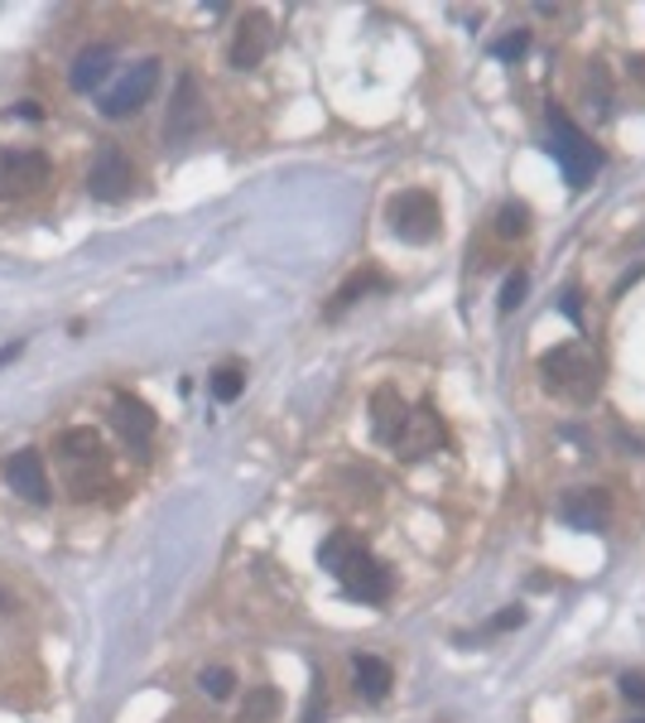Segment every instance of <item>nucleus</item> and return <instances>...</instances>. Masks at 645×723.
<instances>
[{
	"label": "nucleus",
	"instance_id": "obj_1",
	"mask_svg": "<svg viewBox=\"0 0 645 723\" xmlns=\"http://www.w3.org/2000/svg\"><path fill=\"white\" fill-rule=\"evenodd\" d=\"M319 564L327 574H337L342 594L357 598V603H386L390 588H395V578H390L386 564H380L362 541H352L347 531L327 535L323 550H319Z\"/></svg>",
	"mask_w": 645,
	"mask_h": 723
},
{
	"label": "nucleus",
	"instance_id": "obj_2",
	"mask_svg": "<svg viewBox=\"0 0 645 723\" xmlns=\"http://www.w3.org/2000/svg\"><path fill=\"white\" fill-rule=\"evenodd\" d=\"M549 155H555V164H559V174L569 189H588L592 174L602 169V150L559 107H549Z\"/></svg>",
	"mask_w": 645,
	"mask_h": 723
},
{
	"label": "nucleus",
	"instance_id": "obj_3",
	"mask_svg": "<svg viewBox=\"0 0 645 723\" xmlns=\"http://www.w3.org/2000/svg\"><path fill=\"white\" fill-rule=\"evenodd\" d=\"M539 372H545V386L549 391H559V396H569L578 405L592 401V396H598V386H602L598 358H592V348H583V343H569V348L545 352Z\"/></svg>",
	"mask_w": 645,
	"mask_h": 723
},
{
	"label": "nucleus",
	"instance_id": "obj_4",
	"mask_svg": "<svg viewBox=\"0 0 645 723\" xmlns=\"http://www.w3.org/2000/svg\"><path fill=\"white\" fill-rule=\"evenodd\" d=\"M386 217H390V232L400 236V242H415V246L433 242V236H439V227H443L439 203H433V193H424V189L395 193L390 208H386Z\"/></svg>",
	"mask_w": 645,
	"mask_h": 723
},
{
	"label": "nucleus",
	"instance_id": "obj_5",
	"mask_svg": "<svg viewBox=\"0 0 645 723\" xmlns=\"http://www.w3.org/2000/svg\"><path fill=\"white\" fill-rule=\"evenodd\" d=\"M130 183H136V164L126 160V150L116 140L97 145V155H92V169H87V193L101 203H121L130 193Z\"/></svg>",
	"mask_w": 645,
	"mask_h": 723
},
{
	"label": "nucleus",
	"instance_id": "obj_6",
	"mask_svg": "<svg viewBox=\"0 0 645 723\" xmlns=\"http://www.w3.org/2000/svg\"><path fill=\"white\" fill-rule=\"evenodd\" d=\"M154 83H160V59H140L136 68H130L121 83L101 97V116H107V121H126V116H136L144 102H150Z\"/></svg>",
	"mask_w": 645,
	"mask_h": 723
},
{
	"label": "nucleus",
	"instance_id": "obj_7",
	"mask_svg": "<svg viewBox=\"0 0 645 723\" xmlns=\"http://www.w3.org/2000/svg\"><path fill=\"white\" fill-rule=\"evenodd\" d=\"M49 183V160L39 150H0V203L30 199Z\"/></svg>",
	"mask_w": 645,
	"mask_h": 723
},
{
	"label": "nucleus",
	"instance_id": "obj_8",
	"mask_svg": "<svg viewBox=\"0 0 645 723\" xmlns=\"http://www.w3.org/2000/svg\"><path fill=\"white\" fill-rule=\"evenodd\" d=\"M203 130V92H197V77L183 73L174 87V102H169V121H164V140L183 145Z\"/></svg>",
	"mask_w": 645,
	"mask_h": 723
},
{
	"label": "nucleus",
	"instance_id": "obj_9",
	"mask_svg": "<svg viewBox=\"0 0 645 723\" xmlns=\"http://www.w3.org/2000/svg\"><path fill=\"white\" fill-rule=\"evenodd\" d=\"M439 444H443V419L433 415L429 405H419V411L405 415V425H400V434H395L390 449H400L405 458H419V454L439 449Z\"/></svg>",
	"mask_w": 645,
	"mask_h": 723
},
{
	"label": "nucleus",
	"instance_id": "obj_10",
	"mask_svg": "<svg viewBox=\"0 0 645 723\" xmlns=\"http://www.w3.org/2000/svg\"><path fill=\"white\" fill-rule=\"evenodd\" d=\"M6 482L24 497V502H34V507H44V502H49V472H44V458H39L34 449L10 454V464H6Z\"/></svg>",
	"mask_w": 645,
	"mask_h": 723
},
{
	"label": "nucleus",
	"instance_id": "obj_11",
	"mask_svg": "<svg viewBox=\"0 0 645 723\" xmlns=\"http://www.w3.org/2000/svg\"><path fill=\"white\" fill-rule=\"evenodd\" d=\"M270 20L260 15V10H251V15L241 20V30H236V44H232V68H256L260 59L270 54Z\"/></svg>",
	"mask_w": 645,
	"mask_h": 723
},
{
	"label": "nucleus",
	"instance_id": "obj_12",
	"mask_svg": "<svg viewBox=\"0 0 645 723\" xmlns=\"http://www.w3.org/2000/svg\"><path fill=\"white\" fill-rule=\"evenodd\" d=\"M111 419H116V429L126 434L130 439V449H144V444H150V434H154V415H150V405L144 401H136V396H116V405H111Z\"/></svg>",
	"mask_w": 645,
	"mask_h": 723
},
{
	"label": "nucleus",
	"instance_id": "obj_13",
	"mask_svg": "<svg viewBox=\"0 0 645 723\" xmlns=\"http://www.w3.org/2000/svg\"><path fill=\"white\" fill-rule=\"evenodd\" d=\"M559 511L578 531H602L608 525V492H569Z\"/></svg>",
	"mask_w": 645,
	"mask_h": 723
},
{
	"label": "nucleus",
	"instance_id": "obj_14",
	"mask_svg": "<svg viewBox=\"0 0 645 723\" xmlns=\"http://www.w3.org/2000/svg\"><path fill=\"white\" fill-rule=\"evenodd\" d=\"M111 68H116V54H111L107 44L83 49V54H77V63H73V73H68V83H73V92H92V87L107 83Z\"/></svg>",
	"mask_w": 645,
	"mask_h": 723
},
{
	"label": "nucleus",
	"instance_id": "obj_15",
	"mask_svg": "<svg viewBox=\"0 0 645 723\" xmlns=\"http://www.w3.org/2000/svg\"><path fill=\"white\" fill-rule=\"evenodd\" d=\"M372 415H376V439L380 444H395V434H400V425H405V401H400V391L395 386H380L376 391V401H372Z\"/></svg>",
	"mask_w": 645,
	"mask_h": 723
},
{
	"label": "nucleus",
	"instance_id": "obj_16",
	"mask_svg": "<svg viewBox=\"0 0 645 723\" xmlns=\"http://www.w3.org/2000/svg\"><path fill=\"white\" fill-rule=\"evenodd\" d=\"M352 676H357V694H366V700H386L390 694V666L380 661V656H357L352 661Z\"/></svg>",
	"mask_w": 645,
	"mask_h": 723
},
{
	"label": "nucleus",
	"instance_id": "obj_17",
	"mask_svg": "<svg viewBox=\"0 0 645 723\" xmlns=\"http://www.w3.org/2000/svg\"><path fill=\"white\" fill-rule=\"evenodd\" d=\"M58 444H63V454H68V464H101V444L92 429H68Z\"/></svg>",
	"mask_w": 645,
	"mask_h": 723
},
{
	"label": "nucleus",
	"instance_id": "obj_18",
	"mask_svg": "<svg viewBox=\"0 0 645 723\" xmlns=\"http://www.w3.org/2000/svg\"><path fill=\"white\" fill-rule=\"evenodd\" d=\"M366 289H386V280H380L376 270H362V275H352V280L337 289V299H333V309H327V319H337V313L347 309V305H357V299L366 295Z\"/></svg>",
	"mask_w": 645,
	"mask_h": 723
},
{
	"label": "nucleus",
	"instance_id": "obj_19",
	"mask_svg": "<svg viewBox=\"0 0 645 723\" xmlns=\"http://www.w3.org/2000/svg\"><path fill=\"white\" fill-rule=\"evenodd\" d=\"M275 709H280V694L275 690H251L241 704V723H270Z\"/></svg>",
	"mask_w": 645,
	"mask_h": 723
},
{
	"label": "nucleus",
	"instance_id": "obj_20",
	"mask_svg": "<svg viewBox=\"0 0 645 723\" xmlns=\"http://www.w3.org/2000/svg\"><path fill=\"white\" fill-rule=\"evenodd\" d=\"M207 386H213V396H217L222 405H232V401L246 391V376H241V366H222V372H213V381H207Z\"/></svg>",
	"mask_w": 645,
	"mask_h": 723
},
{
	"label": "nucleus",
	"instance_id": "obj_21",
	"mask_svg": "<svg viewBox=\"0 0 645 723\" xmlns=\"http://www.w3.org/2000/svg\"><path fill=\"white\" fill-rule=\"evenodd\" d=\"M197 690L213 694V700H227V694L236 690V676H232V670H222V666H213V670H203V676H197Z\"/></svg>",
	"mask_w": 645,
	"mask_h": 723
},
{
	"label": "nucleus",
	"instance_id": "obj_22",
	"mask_svg": "<svg viewBox=\"0 0 645 723\" xmlns=\"http://www.w3.org/2000/svg\"><path fill=\"white\" fill-rule=\"evenodd\" d=\"M525 227H530V213H525L520 203H506L502 213H496V232L502 236H525Z\"/></svg>",
	"mask_w": 645,
	"mask_h": 723
},
{
	"label": "nucleus",
	"instance_id": "obj_23",
	"mask_svg": "<svg viewBox=\"0 0 645 723\" xmlns=\"http://www.w3.org/2000/svg\"><path fill=\"white\" fill-rule=\"evenodd\" d=\"M525 289H530V275L525 270H516L510 280L502 285V313H510V309H520V299H525Z\"/></svg>",
	"mask_w": 645,
	"mask_h": 723
},
{
	"label": "nucleus",
	"instance_id": "obj_24",
	"mask_svg": "<svg viewBox=\"0 0 645 723\" xmlns=\"http://www.w3.org/2000/svg\"><path fill=\"white\" fill-rule=\"evenodd\" d=\"M525 49H530V34H525V30H516V34H506V39H496V44H492V54L496 59H520L525 54Z\"/></svg>",
	"mask_w": 645,
	"mask_h": 723
},
{
	"label": "nucleus",
	"instance_id": "obj_25",
	"mask_svg": "<svg viewBox=\"0 0 645 723\" xmlns=\"http://www.w3.org/2000/svg\"><path fill=\"white\" fill-rule=\"evenodd\" d=\"M327 704V690H323V680L313 676V690H309V709H304V723H319V709Z\"/></svg>",
	"mask_w": 645,
	"mask_h": 723
},
{
	"label": "nucleus",
	"instance_id": "obj_26",
	"mask_svg": "<svg viewBox=\"0 0 645 723\" xmlns=\"http://www.w3.org/2000/svg\"><path fill=\"white\" fill-rule=\"evenodd\" d=\"M622 694L631 704H645V676H622Z\"/></svg>",
	"mask_w": 645,
	"mask_h": 723
},
{
	"label": "nucleus",
	"instance_id": "obj_27",
	"mask_svg": "<svg viewBox=\"0 0 645 723\" xmlns=\"http://www.w3.org/2000/svg\"><path fill=\"white\" fill-rule=\"evenodd\" d=\"M520 623H525V613H520V608H506V613L496 617L492 627H496V632H506V627H520Z\"/></svg>",
	"mask_w": 645,
	"mask_h": 723
},
{
	"label": "nucleus",
	"instance_id": "obj_28",
	"mask_svg": "<svg viewBox=\"0 0 645 723\" xmlns=\"http://www.w3.org/2000/svg\"><path fill=\"white\" fill-rule=\"evenodd\" d=\"M563 313H569V319L578 323V319H583V313H578V289H569V295H563Z\"/></svg>",
	"mask_w": 645,
	"mask_h": 723
},
{
	"label": "nucleus",
	"instance_id": "obj_29",
	"mask_svg": "<svg viewBox=\"0 0 645 723\" xmlns=\"http://www.w3.org/2000/svg\"><path fill=\"white\" fill-rule=\"evenodd\" d=\"M20 358V343L15 348H0V366H6V362H15Z\"/></svg>",
	"mask_w": 645,
	"mask_h": 723
},
{
	"label": "nucleus",
	"instance_id": "obj_30",
	"mask_svg": "<svg viewBox=\"0 0 645 723\" xmlns=\"http://www.w3.org/2000/svg\"><path fill=\"white\" fill-rule=\"evenodd\" d=\"M641 723H645V719H641Z\"/></svg>",
	"mask_w": 645,
	"mask_h": 723
}]
</instances>
